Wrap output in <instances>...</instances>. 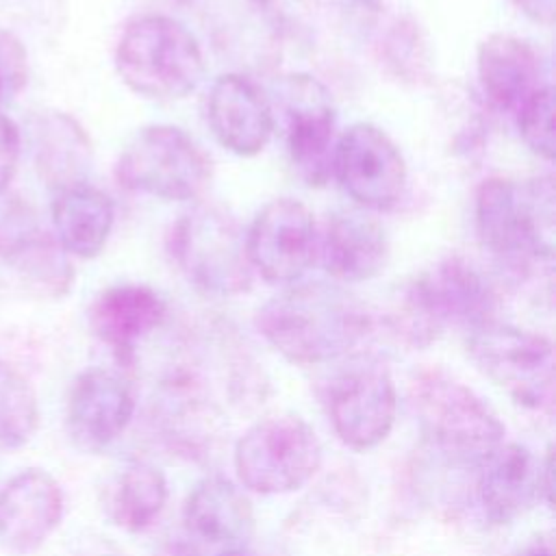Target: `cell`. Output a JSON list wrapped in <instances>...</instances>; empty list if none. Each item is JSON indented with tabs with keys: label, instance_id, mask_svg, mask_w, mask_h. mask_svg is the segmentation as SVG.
<instances>
[{
	"label": "cell",
	"instance_id": "cell-1",
	"mask_svg": "<svg viewBox=\"0 0 556 556\" xmlns=\"http://www.w3.org/2000/svg\"><path fill=\"white\" fill-rule=\"evenodd\" d=\"M256 328L287 361L319 365L350 354L369 334L371 319L334 285L293 282L258 308Z\"/></svg>",
	"mask_w": 556,
	"mask_h": 556
},
{
	"label": "cell",
	"instance_id": "cell-2",
	"mask_svg": "<svg viewBox=\"0 0 556 556\" xmlns=\"http://www.w3.org/2000/svg\"><path fill=\"white\" fill-rule=\"evenodd\" d=\"M476 232L491 258L515 274L554 254V187L534 180L526 187L489 178L476 193Z\"/></svg>",
	"mask_w": 556,
	"mask_h": 556
},
{
	"label": "cell",
	"instance_id": "cell-3",
	"mask_svg": "<svg viewBox=\"0 0 556 556\" xmlns=\"http://www.w3.org/2000/svg\"><path fill=\"white\" fill-rule=\"evenodd\" d=\"M497 293L486 276L463 256H447L406 285L393 313L395 332L413 348H426L447 328L469 330L493 321Z\"/></svg>",
	"mask_w": 556,
	"mask_h": 556
},
{
	"label": "cell",
	"instance_id": "cell-4",
	"mask_svg": "<svg viewBox=\"0 0 556 556\" xmlns=\"http://www.w3.org/2000/svg\"><path fill=\"white\" fill-rule=\"evenodd\" d=\"M115 67L135 93L152 100H178L202 80L204 54L182 22L148 13L126 24L115 48Z\"/></svg>",
	"mask_w": 556,
	"mask_h": 556
},
{
	"label": "cell",
	"instance_id": "cell-5",
	"mask_svg": "<svg viewBox=\"0 0 556 556\" xmlns=\"http://www.w3.org/2000/svg\"><path fill=\"white\" fill-rule=\"evenodd\" d=\"M410 404L426 439L454 460L478 465L504 441L497 413L465 382L428 369L410 382Z\"/></svg>",
	"mask_w": 556,
	"mask_h": 556
},
{
	"label": "cell",
	"instance_id": "cell-6",
	"mask_svg": "<svg viewBox=\"0 0 556 556\" xmlns=\"http://www.w3.org/2000/svg\"><path fill=\"white\" fill-rule=\"evenodd\" d=\"M169 252L185 278L202 293L232 298L252 285L245 232L219 206L187 211L169 232Z\"/></svg>",
	"mask_w": 556,
	"mask_h": 556
},
{
	"label": "cell",
	"instance_id": "cell-7",
	"mask_svg": "<svg viewBox=\"0 0 556 556\" xmlns=\"http://www.w3.org/2000/svg\"><path fill=\"white\" fill-rule=\"evenodd\" d=\"M239 482L261 495L302 489L321 465V443L313 426L295 413H274L252 424L235 445Z\"/></svg>",
	"mask_w": 556,
	"mask_h": 556
},
{
	"label": "cell",
	"instance_id": "cell-8",
	"mask_svg": "<svg viewBox=\"0 0 556 556\" xmlns=\"http://www.w3.org/2000/svg\"><path fill=\"white\" fill-rule=\"evenodd\" d=\"M467 354L513 402L536 413H552L554 348L547 337L493 319L469 330Z\"/></svg>",
	"mask_w": 556,
	"mask_h": 556
},
{
	"label": "cell",
	"instance_id": "cell-9",
	"mask_svg": "<svg viewBox=\"0 0 556 556\" xmlns=\"http://www.w3.org/2000/svg\"><path fill=\"white\" fill-rule=\"evenodd\" d=\"M115 174L130 191L185 202L206 189L211 161L185 130L169 124H152L128 139Z\"/></svg>",
	"mask_w": 556,
	"mask_h": 556
},
{
	"label": "cell",
	"instance_id": "cell-10",
	"mask_svg": "<svg viewBox=\"0 0 556 556\" xmlns=\"http://www.w3.org/2000/svg\"><path fill=\"white\" fill-rule=\"evenodd\" d=\"M324 404L337 437L352 450L380 445L397 413L393 378L371 356H352L341 365L324 387Z\"/></svg>",
	"mask_w": 556,
	"mask_h": 556
},
{
	"label": "cell",
	"instance_id": "cell-11",
	"mask_svg": "<svg viewBox=\"0 0 556 556\" xmlns=\"http://www.w3.org/2000/svg\"><path fill=\"white\" fill-rule=\"evenodd\" d=\"M332 169L343 191L367 211H391L406 187L397 146L374 124H352L337 141Z\"/></svg>",
	"mask_w": 556,
	"mask_h": 556
},
{
	"label": "cell",
	"instance_id": "cell-12",
	"mask_svg": "<svg viewBox=\"0 0 556 556\" xmlns=\"http://www.w3.org/2000/svg\"><path fill=\"white\" fill-rule=\"evenodd\" d=\"M250 265L274 285H293L313 265L317 228L313 213L298 200L267 202L245 232Z\"/></svg>",
	"mask_w": 556,
	"mask_h": 556
},
{
	"label": "cell",
	"instance_id": "cell-13",
	"mask_svg": "<svg viewBox=\"0 0 556 556\" xmlns=\"http://www.w3.org/2000/svg\"><path fill=\"white\" fill-rule=\"evenodd\" d=\"M552 447L541 458L521 443L502 441L478 463L476 493L484 517L493 523H510L539 500L552 504Z\"/></svg>",
	"mask_w": 556,
	"mask_h": 556
},
{
	"label": "cell",
	"instance_id": "cell-14",
	"mask_svg": "<svg viewBox=\"0 0 556 556\" xmlns=\"http://www.w3.org/2000/svg\"><path fill=\"white\" fill-rule=\"evenodd\" d=\"M287 119V148L300 178L321 187L332 169L334 104L328 89L308 74H293L278 85Z\"/></svg>",
	"mask_w": 556,
	"mask_h": 556
},
{
	"label": "cell",
	"instance_id": "cell-15",
	"mask_svg": "<svg viewBox=\"0 0 556 556\" xmlns=\"http://www.w3.org/2000/svg\"><path fill=\"white\" fill-rule=\"evenodd\" d=\"M135 395L117 374L91 367L83 371L67 395L65 426L72 443L96 454L109 447L130 424Z\"/></svg>",
	"mask_w": 556,
	"mask_h": 556
},
{
	"label": "cell",
	"instance_id": "cell-16",
	"mask_svg": "<svg viewBox=\"0 0 556 556\" xmlns=\"http://www.w3.org/2000/svg\"><path fill=\"white\" fill-rule=\"evenodd\" d=\"M63 489L43 469H24L0 491V543L17 556L37 552L63 519Z\"/></svg>",
	"mask_w": 556,
	"mask_h": 556
},
{
	"label": "cell",
	"instance_id": "cell-17",
	"mask_svg": "<svg viewBox=\"0 0 556 556\" xmlns=\"http://www.w3.org/2000/svg\"><path fill=\"white\" fill-rule=\"evenodd\" d=\"M208 126L228 152L254 156L271 137V106L250 78L224 74L208 91Z\"/></svg>",
	"mask_w": 556,
	"mask_h": 556
},
{
	"label": "cell",
	"instance_id": "cell-18",
	"mask_svg": "<svg viewBox=\"0 0 556 556\" xmlns=\"http://www.w3.org/2000/svg\"><path fill=\"white\" fill-rule=\"evenodd\" d=\"M163 298L148 285L126 282L104 289L89 308L93 334L119 358H130L137 345L165 319Z\"/></svg>",
	"mask_w": 556,
	"mask_h": 556
},
{
	"label": "cell",
	"instance_id": "cell-19",
	"mask_svg": "<svg viewBox=\"0 0 556 556\" xmlns=\"http://www.w3.org/2000/svg\"><path fill=\"white\" fill-rule=\"evenodd\" d=\"M389 258V241L378 219L365 211H339L328 219L321 239L324 269L339 282L376 278Z\"/></svg>",
	"mask_w": 556,
	"mask_h": 556
},
{
	"label": "cell",
	"instance_id": "cell-20",
	"mask_svg": "<svg viewBox=\"0 0 556 556\" xmlns=\"http://www.w3.org/2000/svg\"><path fill=\"white\" fill-rule=\"evenodd\" d=\"M0 248L26 287L39 295L63 298L72 289L74 269L67 252L24 208L11 211V219L0 235Z\"/></svg>",
	"mask_w": 556,
	"mask_h": 556
},
{
	"label": "cell",
	"instance_id": "cell-21",
	"mask_svg": "<svg viewBox=\"0 0 556 556\" xmlns=\"http://www.w3.org/2000/svg\"><path fill=\"white\" fill-rule=\"evenodd\" d=\"M478 78L500 111H517L541 87V63L526 39L493 33L478 48Z\"/></svg>",
	"mask_w": 556,
	"mask_h": 556
},
{
	"label": "cell",
	"instance_id": "cell-22",
	"mask_svg": "<svg viewBox=\"0 0 556 556\" xmlns=\"http://www.w3.org/2000/svg\"><path fill=\"white\" fill-rule=\"evenodd\" d=\"M185 526L204 543L239 549L254 530V513L239 486L222 476H208L185 502Z\"/></svg>",
	"mask_w": 556,
	"mask_h": 556
},
{
	"label": "cell",
	"instance_id": "cell-23",
	"mask_svg": "<svg viewBox=\"0 0 556 556\" xmlns=\"http://www.w3.org/2000/svg\"><path fill=\"white\" fill-rule=\"evenodd\" d=\"M33 156L41 180L61 191L85 182L91 165V143L74 117L48 111L33 122Z\"/></svg>",
	"mask_w": 556,
	"mask_h": 556
},
{
	"label": "cell",
	"instance_id": "cell-24",
	"mask_svg": "<svg viewBox=\"0 0 556 556\" xmlns=\"http://www.w3.org/2000/svg\"><path fill=\"white\" fill-rule=\"evenodd\" d=\"M113 202L87 182L56 191L52 224L61 248L80 258H93L106 245L113 228Z\"/></svg>",
	"mask_w": 556,
	"mask_h": 556
},
{
	"label": "cell",
	"instance_id": "cell-25",
	"mask_svg": "<svg viewBox=\"0 0 556 556\" xmlns=\"http://www.w3.org/2000/svg\"><path fill=\"white\" fill-rule=\"evenodd\" d=\"M167 480L163 471L146 460L126 465L106 486L104 508L109 519L124 532H143L163 513Z\"/></svg>",
	"mask_w": 556,
	"mask_h": 556
},
{
	"label": "cell",
	"instance_id": "cell-26",
	"mask_svg": "<svg viewBox=\"0 0 556 556\" xmlns=\"http://www.w3.org/2000/svg\"><path fill=\"white\" fill-rule=\"evenodd\" d=\"M39 408L30 382L0 361V452L22 447L37 430Z\"/></svg>",
	"mask_w": 556,
	"mask_h": 556
},
{
	"label": "cell",
	"instance_id": "cell-27",
	"mask_svg": "<svg viewBox=\"0 0 556 556\" xmlns=\"http://www.w3.org/2000/svg\"><path fill=\"white\" fill-rule=\"evenodd\" d=\"M517 128L523 143L541 159H554V91L541 85L517 111Z\"/></svg>",
	"mask_w": 556,
	"mask_h": 556
},
{
	"label": "cell",
	"instance_id": "cell-28",
	"mask_svg": "<svg viewBox=\"0 0 556 556\" xmlns=\"http://www.w3.org/2000/svg\"><path fill=\"white\" fill-rule=\"evenodd\" d=\"M28 61L22 41L0 30V104L11 100L26 85Z\"/></svg>",
	"mask_w": 556,
	"mask_h": 556
},
{
	"label": "cell",
	"instance_id": "cell-29",
	"mask_svg": "<svg viewBox=\"0 0 556 556\" xmlns=\"http://www.w3.org/2000/svg\"><path fill=\"white\" fill-rule=\"evenodd\" d=\"M20 161V130L17 126L0 113V193L13 180Z\"/></svg>",
	"mask_w": 556,
	"mask_h": 556
},
{
	"label": "cell",
	"instance_id": "cell-30",
	"mask_svg": "<svg viewBox=\"0 0 556 556\" xmlns=\"http://www.w3.org/2000/svg\"><path fill=\"white\" fill-rule=\"evenodd\" d=\"M515 7L536 24L549 26L554 22L556 0H513Z\"/></svg>",
	"mask_w": 556,
	"mask_h": 556
},
{
	"label": "cell",
	"instance_id": "cell-31",
	"mask_svg": "<svg viewBox=\"0 0 556 556\" xmlns=\"http://www.w3.org/2000/svg\"><path fill=\"white\" fill-rule=\"evenodd\" d=\"M510 556H554V543L549 536L539 534L534 539H530L528 543H523L517 552H513Z\"/></svg>",
	"mask_w": 556,
	"mask_h": 556
},
{
	"label": "cell",
	"instance_id": "cell-32",
	"mask_svg": "<svg viewBox=\"0 0 556 556\" xmlns=\"http://www.w3.org/2000/svg\"><path fill=\"white\" fill-rule=\"evenodd\" d=\"M70 556H122L113 545H109L106 541H93L87 547L70 554Z\"/></svg>",
	"mask_w": 556,
	"mask_h": 556
},
{
	"label": "cell",
	"instance_id": "cell-33",
	"mask_svg": "<svg viewBox=\"0 0 556 556\" xmlns=\"http://www.w3.org/2000/svg\"><path fill=\"white\" fill-rule=\"evenodd\" d=\"M159 556H198V554L189 545H185V543H172Z\"/></svg>",
	"mask_w": 556,
	"mask_h": 556
},
{
	"label": "cell",
	"instance_id": "cell-34",
	"mask_svg": "<svg viewBox=\"0 0 556 556\" xmlns=\"http://www.w3.org/2000/svg\"><path fill=\"white\" fill-rule=\"evenodd\" d=\"M219 556H252V554L245 552L243 547H239V549H224Z\"/></svg>",
	"mask_w": 556,
	"mask_h": 556
}]
</instances>
